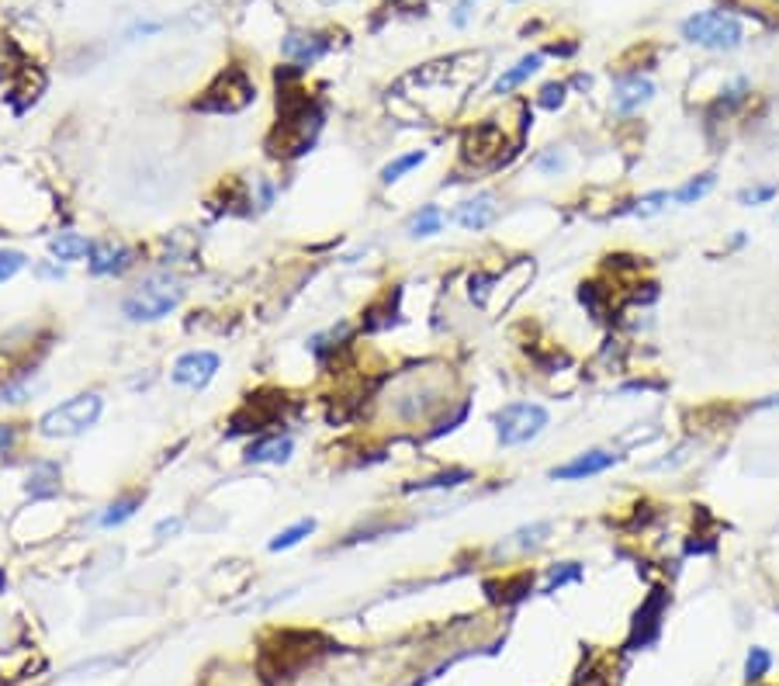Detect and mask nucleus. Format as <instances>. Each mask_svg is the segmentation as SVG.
Returning <instances> with one entry per match:
<instances>
[{
    "label": "nucleus",
    "instance_id": "obj_3",
    "mask_svg": "<svg viewBox=\"0 0 779 686\" xmlns=\"http://www.w3.org/2000/svg\"><path fill=\"white\" fill-rule=\"evenodd\" d=\"M101 413H104L101 395L84 392V395H73V399L59 403L56 409H49L38 420V434L42 437H80V434H87L94 423L101 420Z\"/></svg>",
    "mask_w": 779,
    "mask_h": 686
},
{
    "label": "nucleus",
    "instance_id": "obj_32",
    "mask_svg": "<svg viewBox=\"0 0 779 686\" xmlns=\"http://www.w3.org/2000/svg\"><path fill=\"white\" fill-rule=\"evenodd\" d=\"M488 284H492V278H485V274H478V278H471L467 282V288H471V299L482 305L485 302V292H488Z\"/></svg>",
    "mask_w": 779,
    "mask_h": 686
},
{
    "label": "nucleus",
    "instance_id": "obj_37",
    "mask_svg": "<svg viewBox=\"0 0 779 686\" xmlns=\"http://www.w3.org/2000/svg\"><path fill=\"white\" fill-rule=\"evenodd\" d=\"M319 4H336V0H319Z\"/></svg>",
    "mask_w": 779,
    "mask_h": 686
},
{
    "label": "nucleus",
    "instance_id": "obj_33",
    "mask_svg": "<svg viewBox=\"0 0 779 686\" xmlns=\"http://www.w3.org/2000/svg\"><path fill=\"white\" fill-rule=\"evenodd\" d=\"M180 530V517H170V520H159L156 524V538H173Z\"/></svg>",
    "mask_w": 779,
    "mask_h": 686
},
{
    "label": "nucleus",
    "instance_id": "obj_26",
    "mask_svg": "<svg viewBox=\"0 0 779 686\" xmlns=\"http://www.w3.org/2000/svg\"><path fill=\"white\" fill-rule=\"evenodd\" d=\"M579 579H582V568L575 562H565L561 568H551V579L544 586V593H554V589H561L565 582H579Z\"/></svg>",
    "mask_w": 779,
    "mask_h": 686
},
{
    "label": "nucleus",
    "instance_id": "obj_23",
    "mask_svg": "<svg viewBox=\"0 0 779 686\" xmlns=\"http://www.w3.org/2000/svg\"><path fill=\"white\" fill-rule=\"evenodd\" d=\"M548 534H551V524H530V527H519L517 534H513V548H519V551H534V548H540L544 541H548Z\"/></svg>",
    "mask_w": 779,
    "mask_h": 686
},
{
    "label": "nucleus",
    "instance_id": "obj_34",
    "mask_svg": "<svg viewBox=\"0 0 779 686\" xmlns=\"http://www.w3.org/2000/svg\"><path fill=\"white\" fill-rule=\"evenodd\" d=\"M271 201H274V188H271V184H267V180H260V205H263V209H267V205H271Z\"/></svg>",
    "mask_w": 779,
    "mask_h": 686
},
{
    "label": "nucleus",
    "instance_id": "obj_35",
    "mask_svg": "<svg viewBox=\"0 0 779 686\" xmlns=\"http://www.w3.org/2000/svg\"><path fill=\"white\" fill-rule=\"evenodd\" d=\"M11 444H15V426H4V423H0V451L11 447Z\"/></svg>",
    "mask_w": 779,
    "mask_h": 686
},
{
    "label": "nucleus",
    "instance_id": "obj_17",
    "mask_svg": "<svg viewBox=\"0 0 779 686\" xmlns=\"http://www.w3.org/2000/svg\"><path fill=\"white\" fill-rule=\"evenodd\" d=\"M444 229V211L436 209V205H426V209H419L409 219V226H405V232L413 236V240H426V236H436Z\"/></svg>",
    "mask_w": 779,
    "mask_h": 686
},
{
    "label": "nucleus",
    "instance_id": "obj_25",
    "mask_svg": "<svg viewBox=\"0 0 779 686\" xmlns=\"http://www.w3.org/2000/svg\"><path fill=\"white\" fill-rule=\"evenodd\" d=\"M769 666H773V655L765 649H752L748 651V659H744V680L755 683V680H762V676L769 672Z\"/></svg>",
    "mask_w": 779,
    "mask_h": 686
},
{
    "label": "nucleus",
    "instance_id": "obj_6",
    "mask_svg": "<svg viewBox=\"0 0 779 686\" xmlns=\"http://www.w3.org/2000/svg\"><path fill=\"white\" fill-rule=\"evenodd\" d=\"M492 423H496L502 447H519V444H530V440L540 437L548 430L551 416L537 403H509L492 416Z\"/></svg>",
    "mask_w": 779,
    "mask_h": 686
},
{
    "label": "nucleus",
    "instance_id": "obj_7",
    "mask_svg": "<svg viewBox=\"0 0 779 686\" xmlns=\"http://www.w3.org/2000/svg\"><path fill=\"white\" fill-rule=\"evenodd\" d=\"M219 353L211 351H190L184 357H177V364H173L170 378L177 385L184 388H205L211 378H215V371H219Z\"/></svg>",
    "mask_w": 779,
    "mask_h": 686
},
{
    "label": "nucleus",
    "instance_id": "obj_20",
    "mask_svg": "<svg viewBox=\"0 0 779 686\" xmlns=\"http://www.w3.org/2000/svg\"><path fill=\"white\" fill-rule=\"evenodd\" d=\"M713 184H717V177L713 174H700V177H692V180H686L672 198L679 205H696L700 198H707V194L713 191Z\"/></svg>",
    "mask_w": 779,
    "mask_h": 686
},
{
    "label": "nucleus",
    "instance_id": "obj_12",
    "mask_svg": "<svg viewBox=\"0 0 779 686\" xmlns=\"http://www.w3.org/2000/svg\"><path fill=\"white\" fill-rule=\"evenodd\" d=\"M326 49H329L326 36H305V32H292V36H284V42H281V53L288 56V59H294L298 67H309L315 59H323Z\"/></svg>",
    "mask_w": 779,
    "mask_h": 686
},
{
    "label": "nucleus",
    "instance_id": "obj_31",
    "mask_svg": "<svg viewBox=\"0 0 779 686\" xmlns=\"http://www.w3.org/2000/svg\"><path fill=\"white\" fill-rule=\"evenodd\" d=\"M537 167H540L544 174H561V170H565V157H561L558 149H548L544 157L537 159Z\"/></svg>",
    "mask_w": 779,
    "mask_h": 686
},
{
    "label": "nucleus",
    "instance_id": "obj_27",
    "mask_svg": "<svg viewBox=\"0 0 779 686\" xmlns=\"http://www.w3.org/2000/svg\"><path fill=\"white\" fill-rule=\"evenodd\" d=\"M21 267H25V253H17V250H0V284L11 282Z\"/></svg>",
    "mask_w": 779,
    "mask_h": 686
},
{
    "label": "nucleus",
    "instance_id": "obj_8",
    "mask_svg": "<svg viewBox=\"0 0 779 686\" xmlns=\"http://www.w3.org/2000/svg\"><path fill=\"white\" fill-rule=\"evenodd\" d=\"M620 461V455H613V451H586V455L571 457L565 465H558L551 468V478L558 482H579V478H592V476H603L606 468H613Z\"/></svg>",
    "mask_w": 779,
    "mask_h": 686
},
{
    "label": "nucleus",
    "instance_id": "obj_4",
    "mask_svg": "<svg viewBox=\"0 0 779 686\" xmlns=\"http://www.w3.org/2000/svg\"><path fill=\"white\" fill-rule=\"evenodd\" d=\"M257 97V87L253 80L246 77V70L240 67H229L222 70L211 84L205 87V94L194 101V111H211V115H236L246 105H253Z\"/></svg>",
    "mask_w": 779,
    "mask_h": 686
},
{
    "label": "nucleus",
    "instance_id": "obj_5",
    "mask_svg": "<svg viewBox=\"0 0 779 686\" xmlns=\"http://www.w3.org/2000/svg\"><path fill=\"white\" fill-rule=\"evenodd\" d=\"M682 38L692 42V46L713 49V53H727V49H738V46H742L744 28L734 15L703 11V15H692V18L682 21Z\"/></svg>",
    "mask_w": 779,
    "mask_h": 686
},
{
    "label": "nucleus",
    "instance_id": "obj_1",
    "mask_svg": "<svg viewBox=\"0 0 779 686\" xmlns=\"http://www.w3.org/2000/svg\"><path fill=\"white\" fill-rule=\"evenodd\" d=\"M277 108H281V125H277V132H281L284 139H281V146H274L271 153H274V157H302L312 146V139H315V132L323 128V111L312 105L309 94H302V90H281Z\"/></svg>",
    "mask_w": 779,
    "mask_h": 686
},
{
    "label": "nucleus",
    "instance_id": "obj_9",
    "mask_svg": "<svg viewBox=\"0 0 779 686\" xmlns=\"http://www.w3.org/2000/svg\"><path fill=\"white\" fill-rule=\"evenodd\" d=\"M655 97V84L644 77H623L613 87V111L617 115H634Z\"/></svg>",
    "mask_w": 779,
    "mask_h": 686
},
{
    "label": "nucleus",
    "instance_id": "obj_19",
    "mask_svg": "<svg viewBox=\"0 0 779 686\" xmlns=\"http://www.w3.org/2000/svg\"><path fill=\"white\" fill-rule=\"evenodd\" d=\"M142 507V496L138 493H128V496H121V499H115L111 507H108V513L101 517V527H118V524H125L132 513Z\"/></svg>",
    "mask_w": 779,
    "mask_h": 686
},
{
    "label": "nucleus",
    "instance_id": "obj_29",
    "mask_svg": "<svg viewBox=\"0 0 779 686\" xmlns=\"http://www.w3.org/2000/svg\"><path fill=\"white\" fill-rule=\"evenodd\" d=\"M465 478H471V476H467V472H447V476L426 478V482H419V486H409V489H450V486H461Z\"/></svg>",
    "mask_w": 779,
    "mask_h": 686
},
{
    "label": "nucleus",
    "instance_id": "obj_13",
    "mask_svg": "<svg viewBox=\"0 0 779 686\" xmlns=\"http://www.w3.org/2000/svg\"><path fill=\"white\" fill-rule=\"evenodd\" d=\"M502 149V132L492 122L475 125L465 136V157L475 159V163H485L488 157H496Z\"/></svg>",
    "mask_w": 779,
    "mask_h": 686
},
{
    "label": "nucleus",
    "instance_id": "obj_11",
    "mask_svg": "<svg viewBox=\"0 0 779 686\" xmlns=\"http://www.w3.org/2000/svg\"><path fill=\"white\" fill-rule=\"evenodd\" d=\"M457 226L461 229H471V232H482L488 229L496 219H499V205H496V198L492 194H475V198H467L465 205L457 209Z\"/></svg>",
    "mask_w": 779,
    "mask_h": 686
},
{
    "label": "nucleus",
    "instance_id": "obj_28",
    "mask_svg": "<svg viewBox=\"0 0 779 686\" xmlns=\"http://www.w3.org/2000/svg\"><path fill=\"white\" fill-rule=\"evenodd\" d=\"M665 201H669V194H665V191L644 194V198L638 201V209H634V215H641V219H651V215H658V211L665 209Z\"/></svg>",
    "mask_w": 779,
    "mask_h": 686
},
{
    "label": "nucleus",
    "instance_id": "obj_24",
    "mask_svg": "<svg viewBox=\"0 0 779 686\" xmlns=\"http://www.w3.org/2000/svg\"><path fill=\"white\" fill-rule=\"evenodd\" d=\"M776 194H779L776 184H752V188H742V191H738V205H744V209H752V205H769Z\"/></svg>",
    "mask_w": 779,
    "mask_h": 686
},
{
    "label": "nucleus",
    "instance_id": "obj_36",
    "mask_svg": "<svg viewBox=\"0 0 779 686\" xmlns=\"http://www.w3.org/2000/svg\"><path fill=\"white\" fill-rule=\"evenodd\" d=\"M773 405H779V395H769V399L755 403V409H773Z\"/></svg>",
    "mask_w": 779,
    "mask_h": 686
},
{
    "label": "nucleus",
    "instance_id": "obj_30",
    "mask_svg": "<svg viewBox=\"0 0 779 686\" xmlns=\"http://www.w3.org/2000/svg\"><path fill=\"white\" fill-rule=\"evenodd\" d=\"M561 105H565V84H548V87L540 90V108L554 111V108Z\"/></svg>",
    "mask_w": 779,
    "mask_h": 686
},
{
    "label": "nucleus",
    "instance_id": "obj_18",
    "mask_svg": "<svg viewBox=\"0 0 779 686\" xmlns=\"http://www.w3.org/2000/svg\"><path fill=\"white\" fill-rule=\"evenodd\" d=\"M28 493L32 496H56L59 493V465L42 461L28 478Z\"/></svg>",
    "mask_w": 779,
    "mask_h": 686
},
{
    "label": "nucleus",
    "instance_id": "obj_2",
    "mask_svg": "<svg viewBox=\"0 0 779 686\" xmlns=\"http://www.w3.org/2000/svg\"><path fill=\"white\" fill-rule=\"evenodd\" d=\"M184 302V284L173 274H153L142 284H136L125 302H121V312L132 319V323H156V319L170 316L173 309Z\"/></svg>",
    "mask_w": 779,
    "mask_h": 686
},
{
    "label": "nucleus",
    "instance_id": "obj_14",
    "mask_svg": "<svg viewBox=\"0 0 779 686\" xmlns=\"http://www.w3.org/2000/svg\"><path fill=\"white\" fill-rule=\"evenodd\" d=\"M292 437L288 434H271V437H260L246 447V461L250 465H281L292 457Z\"/></svg>",
    "mask_w": 779,
    "mask_h": 686
},
{
    "label": "nucleus",
    "instance_id": "obj_16",
    "mask_svg": "<svg viewBox=\"0 0 779 686\" xmlns=\"http://www.w3.org/2000/svg\"><path fill=\"white\" fill-rule=\"evenodd\" d=\"M540 63H544V56H540V53L523 56V59H519L517 67H513V70H506V73H502V77H499V80H496V87H492V94H509V90H513V87H519L523 80H530V77H534V73L540 70Z\"/></svg>",
    "mask_w": 779,
    "mask_h": 686
},
{
    "label": "nucleus",
    "instance_id": "obj_15",
    "mask_svg": "<svg viewBox=\"0 0 779 686\" xmlns=\"http://www.w3.org/2000/svg\"><path fill=\"white\" fill-rule=\"evenodd\" d=\"M90 240L80 236V232H59V236H52L49 240V253L56 261H63V264H73V261H84L90 257Z\"/></svg>",
    "mask_w": 779,
    "mask_h": 686
},
{
    "label": "nucleus",
    "instance_id": "obj_21",
    "mask_svg": "<svg viewBox=\"0 0 779 686\" xmlns=\"http://www.w3.org/2000/svg\"><path fill=\"white\" fill-rule=\"evenodd\" d=\"M312 530H315V520H312V517H305V520H298V524H292V527L281 530V534H277V538L267 548H271V551H288V548L302 545Z\"/></svg>",
    "mask_w": 779,
    "mask_h": 686
},
{
    "label": "nucleus",
    "instance_id": "obj_10",
    "mask_svg": "<svg viewBox=\"0 0 779 686\" xmlns=\"http://www.w3.org/2000/svg\"><path fill=\"white\" fill-rule=\"evenodd\" d=\"M136 264V253L132 250L118 247V243H94L90 247V257H87V267H90V274H121V271H128V267Z\"/></svg>",
    "mask_w": 779,
    "mask_h": 686
},
{
    "label": "nucleus",
    "instance_id": "obj_22",
    "mask_svg": "<svg viewBox=\"0 0 779 686\" xmlns=\"http://www.w3.org/2000/svg\"><path fill=\"white\" fill-rule=\"evenodd\" d=\"M419 163H426V153H423V149H415V153H405V157L392 159V163L381 170V184H395L398 177L409 174V170H415Z\"/></svg>",
    "mask_w": 779,
    "mask_h": 686
}]
</instances>
